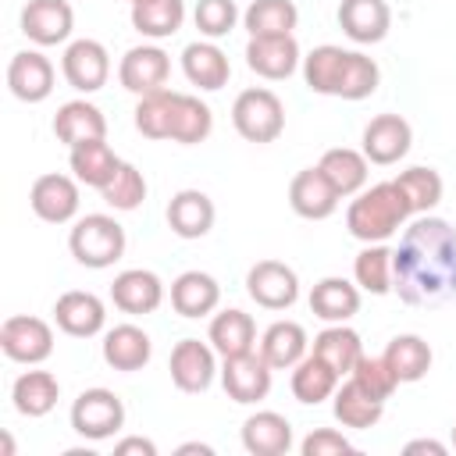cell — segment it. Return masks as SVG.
Listing matches in <instances>:
<instances>
[{
    "instance_id": "cell-1",
    "label": "cell",
    "mask_w": 456,
    "mask_h": 456,
    "mask_svg": "<svg viewBox=\"0 0 456 456\" xmlns=\"http://www.w3.org/2000/svg\"><path fill=\"white\" fill-rule=\"evenodd\" d=\"M392 292L406 306L456 303V228L420 214L392 249Z\"/></svg>"
},
{
    "instance_id": "cell-2",
    "label": "cell",
    "mask_w": 456,
    "mask_h": 456,
    "mask_svg": "<svg viewBox=\"0 0 456 456\" xmlns=\"http://www.w3.org/2000/svg\"><path fill=\"white\" fill-rule=\"evenodd\" d=\"M303 82L317 96L367 100L381 82V68L374 64V57L360 50H342L335 43H324L303 57Z\"/></svg>"
},
{
    "instance_id": "cell-3",
    "label": "cell",
    "mask_w": 456,
    "mask_h": 456,
    "mask_svg": "<svg viewBox=\"0 0 456 456\" xmlns=\"http://www.w3.org/2000/svg\"><path fill=\"white\" fill-rule=\"evenodd\" d=\"M406 217H410V203L399 192L395 178L392 182H378L370 189H360L356 200L346 207V228L363 246L392 239L406 224Z\"/></svg>"
},
{
    "instance_id": "cell-4",
    "label": "cell",
    "mask_w": 456,
    "mask_h": 456,
    "mask_svg": "<svg viewBox=\"0 0 456 456\" xmlns=\"http://www.w3.org/2000/svg\"><path fill=\"white\" fill-rule=\"evenodd\" d=\"M68 249L82 267L103 271L125 256V228L110 214H86L68 232Z\"/></svg>"
},
{
    "instance_id": "cell-5",
    "label": "cell",
    "mask_w": 456,
    "mask_h": 456,
    "mask_svg": "<svg viewBox=\"0 0 456 456\" xmlns=\"http://www.w3.org/2000/svg\"><path fill=\"white\" fill-rule=\"evenodd\" d=\"M232 125L246 142H256V146L274 142L285 132V103L278 100L274 89H264V86L242 89L232 103Z\"/></svg>"
},
{
    "instance_id": "cell-6",
    "label": "cell",
    "mask_w": 456,
    "mask_h": 456,
    "mask_svg": "<svg viewBox=\"0 0 456 456\" xmlns=\"http://www.w3.org/2000/svg\"><path fill=\"white\" fill-rule=\"evenodd\" d=\"M71 428L86 442L114 438L125 428V403L110 388H86L71 403Z\"/></svg>"
},
{
    "instance_id": "cell-7",
    "label": "cell",
    "mask_w": 456,
    "mask_h": 456,
    "mask_svg": "<svg viewBox=\"0 0 456 456\" xmlns=\"http://www.w3.org/2000/svg\"><path fill=\"white\" fill-rule=\"evenodd\" d=\"M0 349L7 360L36 367V363L50 360V353H53V328L43 317L14 314L0 324Z\"/></svg>"
},
{
    "instance_id": "cell-8",
    "label": "cell",
    "mask_w": 456,
    "mask_h": 456,
    "mask_svg": "<svg viewBox=\"0 0 456 456\" xmlns=\"http://www.w3.org/2000/svg\"><path fill=\"white\" fill-rule=\"evenodd\" d=\"M271 374H274V367L260 356V349H249V353H239V356H224V363H221V385H224L228 399L242 403V406H253V403L267 399Z\"/></svg>"
},
{
    "instance_id": "cell-9",
    "label": "cell",
    "mask_w": 456,
    "mask_h": 456,
    "mask_svg": "<svg viewBox=\"0 0 456 456\" xmlns=\"http://www.w3.org/2000/svg\"><path fill=\"white\" fill-rule=\"evenodd\" d=\"M78 178L75 175H61V171H46L32 182L28 189V207L39 221L46 224H68L78 214Z\"/></svg>"
},
{
    "instance_id": "cell-10",
    "label": "cell",
    "mask_w": 456,
    "mask_h": 456,
    "mask_svg": "<svg viewBox=\"0 0 456 456\" xmlns=\"http://www.w3.org/2000/svg\"><path fill=\"white\" fill-rule=\"evenodd\" d=\"M167 370H171V381L178 392H189V395L207 392L217 378V349L200 338H182L171 349Z\"/></svg>"
},
{
    "instance_id": "cell-11",
    "label": "cell",
    "mask_w": 456,
    "mask_h": 456,
    "mask_svg": "<svg viewBox=\"0 0 456 456\" xmlns=\"http://www.w3.org/2000/svg\"><path fill=\"white\" fill-rule=\"evenodd\" d=\"M61 75L78 93H96L110 78V53L100 39H71L61 57Z\"/></svg>"
},
{
    "instance_id": "cell-12",
    "label": "cell",
    "mask_w": 456,
    "mask_h": 456,
    "mask_svg": "<svg viewBox=\"0 0 456 456\" xmlns=\"http://www.w3.org/2000/svg\"><path fill=\"white\" fill-rule=\"evenodd\" d=\"M246 292L264 310H289L299 299V274L281 260H256L246 271Z\"/></svg>"
},
{
    "instance_id": "cell-13",
    "label": "cell",
    "mask_w": 456,
    "mask_h": 456,
    "mask_svg": "<svg viewBox=\"0 0 456 456\" xmlns=\"http://www.w3.org/2000/svg\"><path fill=\"white\" fill-rule=\"evenodd\" d=\"M167 78H171V57L153 43L132 46L118 64V82L135 96H150L157 89H167Z\"/></svg>"
},
{
    "instance_id": "cell-14",
    "label": "cell",
    "mask_w": 456,
    "mask_h": 456,
    "mask_svg": "<svg viewBox=\"0 0 456 456\" xmlns=\"http://www.w3.org/2000/svg\"><path fill=\"white\" fill-rule=\"evenodd\" d=\"M75 28V11L68 0H28L21 7V32L36 46L68 43Z\"/></svg>"
},
{
    "instance_id": "cell-15",
    "label": "cell",
    "mask_w": 456,
    "mask_h": 456,
    "mask_svg": "<svg viewBox=\"0 0 456 456\" xmlns=\"http://www.w3.org/2000/svg\"><path fill=\"white\" fill-rule=\"evenodd\" d=\"M246 64L260 78L281 82V78H289L303 64V53H299L296 36H249V43H246Z\"/></svg>"
},
{
    "instance_id": "cell-16",
    "label": "cell",
    "mask_w": 456,
    "mask_h": 456,
    "mask_svg": "<svg viewBox=\"0 0 456 456\" xmlns=\"http://www.w3.org/2000/svg\"><path fill=\"white\" fill-rule=\"evenodd\" d=\"M410 142H413V128L403 114H378L363 128V157L381 167L403 160L410 153Z\"/></svg>"
},
{
    "instance_id": "cell-17",
    "label": "cell",
    "mask_w": 456,
    "mask_h": 456,
    "mask_svg": "<svg viewBox=\"0 0 456 456\" xmlns=\"http://www.w3.org/2000/svg\"><path fill=\"white\" fill-rule=\"evenodd\" d=\"M53 321L64 335L71 338H93L103 331L107 324V306L96 292H82V289H71L64 296H57L53 303Z\"/></svg>"
},
{
    "instance_id": "cell-18",
    "label": "cell",
    "mask_w": 456,
    "mask_h": 456,
    "mask_svg": "<svg viewBox=\"0 0 456 456\" xmlns=\"http://www.w3.org/2000/svg\"><path fill=\"white\" fill-rule=\"evenodd\" d=\"M338 192H335V185L324 178V171L321 167H303V171H296L292 175V182H289V207L299 214V217H306V221H324V217H331L335 210H338Z\"/></svg>"
},
{
    "instance_id": "cell-19",
    "label": "cell",
    "mask_w": 456,
    "mask_h": 456,
    "mask_svg": "<svg viewBox=\"0 0 456 456\" xmlns=\"http://www.w3.org/2000/svg\"><path fill=\"white\" fill-rule=\"evenodd\" d=\"M53 64L39 50H21L7 64V86L21 103H43L53 93Z\"/></svg>"
},
{
    "instance_id": "cell-20",
    "label": "cell",
    "mask_w": 456,
    "mask_h": 456,
    "mask_svg": "<svg viewBox=\"0 0 456 456\" xmlns=\"http://www.w3.org/2000/svg\"><path fill=\"white\" fill-rule=\"evenodd\" d=\"M110 299H114V306L121 314H132V317L153 314L164 303V281L153 271H146V267H128V271L114 274Z\"/></svg>"
},
{
    "instance_id": "cell-21",
    "label": "cell",
    "mask_w": 456,
    "mask_h": 456,
    "mask_svg": "<svg viewBox=\"0 0 456 456\" xmlns=\"http://www.w3.org/2000/svg\"><path fill=\"white\" fill-rule=\"evenodd\" d=\"M338 28L360 46L381 43L392 28V7L385 0H342L338 4Z\"/></svg>"
},
{
    "instance_id": "cell-22",
    "label": "cell",
    "mask_w": 456,
    "mask_h": 456,
    "mask_svg": "<svg viewBox=\"0 0 456 456\" xmlns=\"http://www.w3.org/2000/svg\"><path fill=\"white\" fill-rule=\"evenodd\" d=\"M53 135L57 142H64L68 150L78 142H93V139H107V118L96 103L89 100H68L57 107L53 114Z\"/></svg>"
},
{
    "instance_id": "cell-23",
    "label": "cell",
    "mask_w": 456,
    "mask_h": 456,
    "mask_svg": "<svg viewBox=\"0 0 456 456\" xmlns=\"http://www.w3.org/2000/svg\"><path fill=\"white\" fill-rule=\"evenodd\" d=\"M182 71H185V78H189L196 89H207V93L228 86V78H232L228 53H224L214 39H196V43H189V46L182 50Z\"/></svg>"
},
{
    "instance_id": "cell-24",
    "label": "cell",
    "mask_w": 456,
    "mask_h": 456,
    "mask_svg": "<svg viewBox=\"0 0 456 456\" xmlns=\"http://www.w3.org/2000/svg\"><path fill=\"white\" fill-rule=\"evenodd\" d=\"M100 353H103V363H107V367L132 374V370H142V367L150 363L153 342H150V335H146L139 324H114V328L103 335Z\"/></svg>"
},
{
    "instance_id": "cell-25",
    "label": "cell",
    "mask_w": 456,
    "mask_h": 456,
    "mask_svg": "<svg viewBox=\"0 0 456 456\" xmlns=\"http://www.w3.org/2000/svg\"><path fill=\"white\" fill-rule=\"evenodd\" d=\"M242 449L249 456H281L292 449V424L274 410H256L242 420Z\"/></svg>"
},
{
    "instance_id": "cell-26",
    "label": "cell",
    "mask_w": 456,
    "mask_h": 456,
    "mask_svg": "<svg viewBox=\"0 0 456 456\" xmlns=\"http://www.w3.org/2000/svg\"><path fill=\"white\" fill-rule=\"evenodd\" d=\"M214 217H217L214 200L200 189H182L167 203V228L178 239H203L214 228Z\"/></svg>"
},
{
    "instance_id": "cell-27",
    "label": "cell",
    "mask_w": 456,
    "mask_h": 456,
    "mask_svg": "<svg viewBox=\"0 0 456 456\" xmlns=\"http://www.w3.org/2000/svg\"><path fill=\"white\" fill-rule=\"evenodd\" d=\"M217 303H221V285L207 271H182L171 281V306H175V314H182L189 321L214 314Z\"/></svg>"
},
{
    "instance_id": "cell-28",
    "label": "cell",
    "mask_w": 456,
    "mask_h": 456,
    "mask_svg": "<svg viewBox=\"0 0 456 456\" xmlns=\"http://www.w3.org/2000/svg\"><path fill=\"white\" fill-rule=\"evenodd\" d=\"M310 310H314V317H321L328 324H346L360 310V285H353L338 274H328L310 289Z\"/></svg>"
},
{
    "instance_id": "cell-29",
    "label": "cell",
    "mask_w": 456,
    "mask_h": 456,
    "mask_svg": "<svg viewBox=\"0 0 456 456\" xmlns=\"http://www.w3.org/2000/svg\"><path fill=\"white\" fill-rule=\"evenodd\" d=\"M207 342L217 349V356H239V353H249L256 349V321L246 314V310H221L214 314L210 321V331H207Z\"/></svg>"
},
{
    "instance_id": "cell-30",
    "label": "cell",
    "mask_w": 456,
    "mask_h": 456,
    "mask_svg": "<svg viewBox=\"0 0 456 456\" xmlns=\"http://www.w3.org/2000/svg\"><path fill=\"white\" fill-rule=\"evenodd\" d=\"M317 167L324 171V178L335 185V192H338V196H356L360 189H367L370 160L363 157V150L331 146V150H324V157L317 160Z\"/></svg>"
},
{
    "instance_id": "cell-31",
    "label": "cell",
    "mask_w": 456,
    "mask_h": 456,
    "mask_svg": "<svg viewBox=\"0 0 456 456\" xmlns=\"http://www.w3.org/2000/svg\"><path fill=\"white\" fill-rule=\"evenodd\" d=\"M310 349L306 328L296 321H274L264 335H260V356L274 367V370H292Z\"/></svg>"
},
{
    "instance_id": "cell-32",
    "label": "cell",
    "mask_w": 456,
    "mask_h": 456,
    "mask_svg": "<svg viewBox=\"0 0 456 456\" xmlns=\"http://www.w3.org/2000/svg\"><path fill=\"white\" fill-rule=\"evenodd\" d=\"M68 164H71V175H75L82 185H89V189H103V185L118 175L121 157L107 146V139H93V142H78V146H71Z\"/></svg>"
},
{
    "instance_id": "cell-33",
    "label": "cell",
    "mask_w": 456,
    "mask_h": 456,
    "mask_svg": "<svg viewBox=\"0 0 456 456\" xmlns=\"http://www.w3.org/2000/svg\"><path fill=\"white\" fill-rule=\"evenodd\" d=\"M331 410H335V420H338L342 428L367 431V428H374V424L381 420L385 403L374 399L370 392H363L353 378H346V381L335 388V395H331Z\"/></svg>"
},
{
    "instance_id": "cell-34",
    "label": "cell",
    "mask_w": 456,
    "mask_h": 456,
    "mask_svg": "<svg viewBox=\"0 0 456 456\" xmlns=\"http://www.w3.org/2000/svg\"><path fill=\"white\" fill-rule=\"evenodd\" d=\"M11 399L21 417H46L61 399V381L50 370H25L14 378Z\"/></svg>"
},
{
    "instance_id": "cell-35",
    "label": "cell",
    "mask_w": 456,
    "mask_h": 456,
    "mask_svg": "<svg viewBox=\"0 0 456 456\" xmlns=\"http://www.w3.org/2000/svg\"><path fill=\"white\" fill-rule=\"evenodd\" d=\"M314 356H321L338 378H349L363 356V342L349 324H328L321 335H314Z\"/></svg>"
},
{
    "instance_id": "cell-36",
    "label": "cell",
    "mask_w": 456,
    "mask_h": 456,
    "mask_svg": "<svg viewBox=\"0 0 456 456\" xmlns=\"http://www.w3.org/2000/svg\"><path fill=\"white\" fill-rule=\"evenodd\" d=\"M381 356H385V363L392 367V374H395L399 385L420 381V378L431 370V360H435L431 346H428L420 335H395V338L385 346Z\"/></svg>"
},
{
    "instance_id": "cell-37",
    "label": "cell",
    "mask_w": 456,
    "mask_h": 456,
    "mask_svg": "<svg viewBox=\"0 0 456 456\" xmlns=\"http://www.w3.org/2000/svg\"><path fill=\"white\" fill-rule=\"evenodd\" d=\"M338 374L321 360V356H314V353H306L296 367H292V395L303 403V406H317V403H324V399H331L335 395V388H338Z\"/></svg>"
},
{
    "instance_id": "cell-38",
    "label": "cell",
    "mask_w": 456,
    "mask_h": 456,
    "mask_svg": "<svg viewBox=\"0 0 456 456\" xmlns=\"http://www.w3.org/2000/svg\"><path fill=\"white\" fill-rule=\"evenodd\" d=\"M185 21V0H139L132 4V28L146 39H167Z\"/></svg>"
},
{
    "instance_id": "cell-39",
    "label": "cell",
    "mask_w": 456,
    "mask_h": 456,
    "mask_svg": "<svg viewBox=\"0 0 456 456\" xmlns=\"http://www.w3.org/2000/svg\"><path fill=\"white\" fill-rule=\"evenodd\" d=\"M242 25L249 36H292L299 25V7L292 0H253L242 11Z\"/></svg>"
},
{
    "instance_id": "cell-40",
    "label": "cell",
    "mask_w": 456,
    "mask_h": 456,
    "mask_svg": "<svg viewBox=\"0 0 456 456\" xmlns=\"http://www.w3.org/2000/svg\"><path fill=\"white\" fill-rule=\"evenodd\" d=\"M175 110H178V93L175 89H157L150 96H139V103H135V128L146 139H171Z\"/></svg>"
},
{
    "instance_id": "cell-41",
    "label": "cell",
    "mask_w": 456,
    "mask_h": 456,
    "mask_svg": "<svg viewBox=\"0 0 456 456\" xmlns=\"http://www.w3.org/2000/svg\"><path fill=\"white\" fill-rule=\"evenodd\" d=\"M353 278L370 296L392 292V249L385 242H367L353 260Z\"/></svg>"
},
{
    "instance_id": "cell-42",
    "label": "cell",
    "mask_w": 456,
    "mask_h": 456,
    "mask_svg": "<svg viewBox=\"0 0 456 456\" xmlns=\"http://www.w3.org/2000/svg\"><path fill=\"white\" fill-rule=\"evenodd\" d=\"M395 185H399V192L406 196V203H410V214H431L438 203H442V175L435 171V167H406V171H399V178H395Z\"/></svg>"
},
{
    "instance_id": "cell-43",
    "label": "cell",
    "mask_w": 456,
    "mask_h": 456,
    "mask_svg": "<svg viewBox=\"0 0 456 456\" xmlns=\"http://www.w3.org/2000/svg\"><path fill=\"white\" fill-rule=\"evenodd\" d=\"M214 128V114L210 107L192 96V93H178V110H175V128H171V142H182V146H196L210 135Z\"/></svg>"
},
{
    "instance_id": "cell-44",
    "label": "cell",
    "mask_w": 456,
    "mask_h": 456,
    "mask_svg": "<svg viewBox=\"0 0 456 456\" xmlns=\"http://www.w3.org/2000/svg\"><path fill=\"white\" fill-rule=\"evenodd\" d=\"M100 196H103V203L114 207V210H135V207H142V200H146V178H142V171H139L135 164L121 160L118 175L100 189Z\"/></svg>"
},
{
    "instance_id": "cell-45",
    "label": "cell",
    "mask_w": 456,
    "mask_h": 456,
    "mask_svg": "<svg viewBox=\"0 0 456 456\" xmlns=\"http://www.w3.org/2000/svg\"><path fill=\"white\" fill-rule=\"evenodd\" d=\"M363 392H370L374 399H381V403H388L392 399V392L399 388V381H395V374H392V367L385 363V356H360L356 360V367H353V374H349Z\"/></svg>"
},
{
    "instance_id": "cell-46",
    "label": "cell",
    "mask_w": 456,
    "mask_h": 456,
    "mask_svg": "<svg viewBox=\"0 0 456 456\" xmlns=\"http://www.w3.org/2000/svg\"><path fill=\"white\" fill-rule=\"evenodd\" d=\"M192 21H196L200 36L221 39V36H228L235 28L239 7H235V0H200L196 11H192Z\"/></svg>"
},
{
    "instance_id": "cell-47",
    "label": "cell",
    "mask_w": 456,
    "mask_h": 456,
    "mask_svg": "<svg viewBox=\"0 0 456 456\" xmlns=\"http://www.w3.org/2000/svg\"><path fill=\"white\" fill-rule=\"evenodd\" d=\"M299 452L303 456H338V452H353V442L335 428H314L299 442Z\"/></svg>"
},
{
    "instance_id": "cell-48",
    "label": "cell",
    "mask_w": 456,
    "mask_h": 456,
    "mask_svg": "<svg viewBox=\"0 0 456 456\" xmlns=\"http://www.w3.org/2000/svg\"><path fill=\"white\" fill-rule=\"evenodd\" d=\"M114 456H157V445L142 435H128V438L114 442Z\"/></svg>"
},
{
    "instance_id": "cell-49",
    "label": "cell",
    "mask_w": 456,
    "mask_h": 456,
    "mask_svg": "<svg viewBox=\"0 0 456 456\" xmlns=\"http://www.w3.org/2000/svg\"><path fill=\"white\" fill-rule=\"evenodd\" d=\"M403 452H431V456H445V445L442 442H435V438H413V442H406V449Z\"/></svg>"
},
{
    "instance_id": "cell-50",
    "label": "cell",
    "mask_w": 456,
    "mask_h": 456,
    "mask_svg": "<svg viewBox=\"0 0 456 456\" xmlns=\"http://www.w3.org/2000/svg\"><path fill=\"white\" fill-rule=\"evenodd\" d=\"M185 452H200V456H214V449H210L207 442H185V445H178V456H185Z\"/></svg>"
},
{
    "instance_id": "cell-51",
    "label": "cell",
    "mask_w": 456,
    "mask_h": 456,
    "mask_svg": "<svg viewBox=\"0 0 456 456\" xmlns=\"http://www.w3.org/2000/svg\"><path fill=\"white\" fill-rule=\"evenodd\" d=\"M0 445H4V456H11V452H14V442H11V435H4V438H0Z\"/></svg>"
},
{
    "instance_id": "cell-52",
    "label": "cell",
    "mask_w": 456,
    "mask_h": 456,
    "mask_svg": "<svg viewBox=\"0 0 456 456\" xmlns=\"http://www.w3.org/2000/svg\"><path fill=\"white\" fill-rule=\"evenodd\" d=\"M452 445H456V424H452Z\"/></svg>"
},
{
    "instance_id": "cell-53",
    "label": "cell",
    "mask_w": 456,
    "mask_h": 456,
    "mask_svg": "<svg viewBox=\"0 0 456 456\" xmlns=\"http://www.w3.org/2000/svg\"><path fill=\"white\" fill-rule=\"evenodd\" d=\"M128 4H139V0H128Z\"/></svg>"
}]
</instances>
